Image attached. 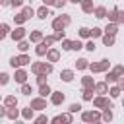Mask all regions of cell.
I'll return each instance as SVG.
<instances>
[{
    "instance_id": "f546056e",
    "label": "cell",
    "mask_w": 124,
    "mask_h": 124,
    "mask_svg": "<svg viewBox=\"0 0 124 124\" xmlns=\"http://www.w3.org/2000/svg\"><path fill=\"white\" fill-rule=\"evenodd\" d=\"M81 48H85V45L78 39V41H72V50H81Z\"/></svg>"
},
{
    "instance_id": "1f68e13d",
    "label": "cell",
    "mask_w": 124,
    "mask_h": 124,
    "mask_svg": "<svg viewBox=\"0 0 124 124\" xmlns=\"http://www.w3.org/2000/svg\"><path fill=\"white\" fill-rule=\"evenodd\" d=\"M0 29H2V31H0V39H4V37L10 33V25H8V23H2V27H0Z\"/></svg>"
},
{
    "instance_id": "277c9868",
    "label": "cell",
    "mask_w": 124,
    "mask_h": 124,
    "mask_svg": "<svg viewBox=\"0 0 124 124\" xmlns=\"http://www.w3.org/2000/svg\"><path fill=\"white\" fill-rule=\"evenodd\" d=\"M81 120L83 122H97V120H103V114H99L97 110H89V112L81 114Z\"/></svg>"
},
{
    "instance_id": "44dd1931",
    "label": "cell",
    "mask_w": 124,
    "mask_h": 124,
    "mask_svg": "<svg viewBox=\"0 0 124 124\" xmlns=\"http://www.w3.org/2000/svg\"><path fill=\"white\" fill-rule=\"evenodd\" d=\"M21 14H23V16H25V19H31V17H33V16H35V14H37V12H35V10H33V8H31V6H25V8H23V10H21Z\"/></svg>"
},
{
    "instance_id": "7bdbcfd3",
    "label": "cell",
    "mask_w": 124,
    "mask_h": 124,
    "mask_svg": "<svg viewBox=\"0 0 124 124\" xmlns=\"http://www.w3.org/2000/svg\"><path fill=\"white\" fill-rule=\"evenodd\" d=\"M56 41H64V37H66V33H64V29H60V31H56Z\"/></svg>"
},
{
    "instance_id": "7402d4cb",
    "label": "cell",
    "mask_w": 124,
    "mask_h": 124,
    "mask_svg": "<svg viewBox=\"0 0 124 124\" xmlns=\"http://www.w3.org/2000/svg\"><path fill=\"white\" fill-rule=\"evenodd\" d=\"M78 33H79L81 39H89V37H91V29H89V27H79Z\"/></svg>"
},
{
    "instance_id": "6da1fadb",
    "label": "cell",
    "mask_w": 124,
    "mask_h": 124,
    "mask_svg": "<svg viewBox=\"0 0 124 124\" xmlns=\"http://www.w3.org/2000/svg\"><path fill=\"white\" fill-rule=\"evenodd\" d=\"M31 62V58L27 54H21V56H12L10 58V66L12 68H19V66H27Z\"/></svg>"
},
{
    "instance_id": "b9f144b4",
    "label": "cell",
    "mask_w": 124,
    "mask_h": 124,
    "mask_svg": "<svg viewBox=\"0 0 124 124\" xmlns=\"http://www.w3.org/2000/svg\"><path fill=\"white\" fill-rule=\"evenodd\" d=\"M116 23H124V10H118V14H116Z\"/></svg>"
},
{
    "instance_id": "8d00e7d4",
    "label": "cell",
    "mask_w": 124,
    "mask_h": 124,
    "mask_svg": "<svg viewBox=\"0 0 124 124\" xmlns=\"http://www.w3.org/2000/svg\"><path fill=\"white\" fill-rule=\"evenodd\" d=\"M50 122H52V124H60V122H66V118H64V114H58V116L50 118Z\"/></svg>"
},
{
    "instance_id": "484cf974",
    "label": "cell",
    "mask_w": 124,
    "mask_h": 124,
    "mask_svg": "<svg viewBox=\"0 0 124 124\" xmlns=\"http://www.w3.org/2000/svg\"><path fill=\"white\" fill-rule=\"evenodd\" d=\"M120 91H122V89H120V85H114V87H110V89H108V93H110V97H112V99L120 97Z\"/></svg>"
},
{
    "instance_id": "ab89813d",
    "label": "cell",
    "mask_w": 124,
    "mask_h": 124,
    "mask_svg": "<svg viewBox=\"0 0 124 124\" xmlns=\"http://www.w3.org/2000/svg\"><path fill=\"white\" fill-rule=\"evenodd\" d=\"M79 110H81V105L79 103H72L70 105V112H79Z\"/></svg>"
},
{
    "instance_id": "f1b7e54d",
    "label": "cell",
    "mask_w": 124,
    "mask_h": 124,
    "mask_svg": "<svg viewBox=\"0 0 124 124\" xmlns=\"http://www.w3.org/2000/svg\"><path fill=\"white\" fill-rule=\"evenodd\" d=\"M4 103H6V107H16V105H17V99H16L14 95H10V97L4 99Z\"/></svg>"
},
{
    "instance_id": "ba28073f",
    "label": "cell",
    "mask_w": 124,
    "mask_h": 124,
    "mask_svg": "<svg viewBox=\"0 0 124 124\" xmlns=\"http://www.w3.org/2000/svg\"><path fill=\"white\" fill-rule=\"evenodd\" d=\"M31 107L37 108V110L46 108V101H45V97H37V99H33V101H31Z\"/></svg>"
},
{
    "instance_id": "f35d334b",
    "label": "cell",
    "mask_w": 124,
    "mask_h": 124,
    "mask_svg": "<svg viewBox=\"0 0 124 124\" xmlns=\"http://www.w3.org/2000/svg\"><path fill=\"white\" fill-rule=\"evenodd\" d=\"M8 81H10V76H8L6 72H2V74H0V83H2V85H6Z\"/></svg>"
},
{
    "instance_id": "c3c4849f",
    "label": "cell",
    "mask_w": 124,
    "mask_h": 124,
    "mask_svg": "<svg viewBox=\"0 0 124 124\" xmlns=\"http://www.w3.org/2000/svg\"><path fill=\"white\" fill-rule=\"evenodd\" d=\"M21 4H23V0H12V4H10V6H12V8H19Z\"/></svg>"
},
{
    "instance_id": "9c48e42d",
    "label": "cell",
    "mask_w": 124,
    "mask_h": 124,
    "mask_svg": "<svg viewBox=\"0 0 124 124\" xmlns=\"http://www.w3.org/2000/svg\"><path fill=\"white\" fill-rule=\"evenodd\" d=\"M95 91H97L99 95H105V93H108V81L105 79V81H99V83H95Z\"/></svg>"
},
{
    "instance_id": "60d3db41",
    "label": "cell",
    "mask_w": 124,
    "mask_h": 124,
    "mask_svg": "<svg viewBox=\"0 0 124 124\" xmlns=\"http://www.w3.org/2000/svg\"><path fill=\"white\" fill-rule=\"evenodd\" d=\"M62 48H64V50H72V41L64 39V41H62Z\"/></svg>"
},
{
    "instance_id": "cb8c5ba5",
    "label": "cell",
    "mask_w": 124,
    "mask_h": 124,
    "mask_svg": "<svg viewBox=\"0 0 124 124\" xmlns=\"http://www.w3.org/2000/svg\"><path fill=\"white\" fill-rule=\"evenodd\" d=\"M21 116H23L25 120H29V118H33V107L29 105L27 108H23V110H21Z\"/></svg>"
},
{
    "instance_id": "816d5d0a",
    "label": "cell",
    "mask_w": 124,
    "mask_h": 124,
    "mask_svg": "<svg viewBox=\"0 0 124 124\" xmlns=\"http://www.w3.org/2000/svg\"><path fill=\"white\" fill-rule=\"evenodd\" d=\"M118 85H120V89L124 91V78H118Z\"/></svg>"
},
{
    "instance_id": "e0dca14e",
    "label": "cell",
    "mask_w": 124,
    "mask_h": 124,
    "mask_svg": "<svg viewBox=\"0 0 124 124\" xmlns=\"http://www.w3.org/2000/svg\"><path fill=\"white\" fill-rule=\"evenodd\" d=\"M114 41H116V39H114L112 33H105V35H103V45H105V46H112Z\"/></svg>"
},
{
    "instance_id": "2e32d148",
    "label": "cell",
    "mask_w": 124,
    "mask_h": 124,
    "mask_svg": "<svg viewBox=\"0 0 124 124\" xmlns=\"http://www.w3.org/2000/svg\"><path fill=\"white\" fill-rule=\"evenodd\" d=\"M39 95H41V97H50V95H52L50 85H48V83H43V85L39 87Z\"/></svg>"
},
{
    "instance_id": "d6a6232c",
    "label": "cell",
    "mask_w": 124,
    "mask_h": 124,
    "mask_svg": "<svg viewBox=\"0 0 124 124\" xmlns=\"http://www.w3.org/2000/svg\"><path fill=\"white\" fill-rule=\"evenodd\" d=\"M116 14H118V8H112V10L107 14V17H108L110 21H116Z\"/></svg>"
},
{
    "instance_id": "11a10c76",
    "label": "cell",
    "mask_w": 124,
    "mask_h": 124,
    "mask_svg": "<svg viewBox=\"0 0 124 124\" xmlns=\"http://www.w3.org/2000/svg\"><path fill=\"white\" fill-rule=\"evenodd\" d=\"M122 105H124V101H122Z\"/></svg>"
},
{
    "instance_id": "f5cc1de1",
    "label": "cell",
    "mask_w": 124,
    "mask_h": 124,
    "mask_svg": "<svg viewBox=\"0 0 124 124\" xmlns=\"http://www.w3.org/2000/svg\"><path fill=\"white\" fill-rule=\"evenodd\" d=\"M0 4H2V6H10V4H12V0H0Z\"/></svg>"
},
{
    "instance_id": "d590c367",
    "label": "cell",
    "mask_w": 124,
    "mask_h": 124,
    "mask_svg": "<svg viewBox=\"0 0 124 124\" xmlns=\"http://www.w3.org/2000/svg\"><path fill=\"white\" fill-rule=\"evenodd\" d=\"M31 91H33V89H31L29 83H21V93H23V95H31Z\"/></svg>"
},
{
    "instance_id": "f907efd6",
    "label": "cell",
    "mask_w": 124,
    "mask_h": 124,
    "mask_svg": "<svg viewBox=\"0 0 124 124\" xmlns=\"http://www.w3.org/2000/svg\"><path fill=\"white\" fill-rule=\"evenodd\" d=\"M54 2H56V0H43L45 6H54Z\"/></svg>"
},
{
    "instance_id": "836d02e7",
    "label": "cell",
    "mask_w": 124,
    "mask_h": 124,
    "mask_svg": "<svg viewBox=\"0 0 124 124\" xmlns=\"http://www.w3.org/2000/svg\"><path fill=\"white\" fill-rule=\"evenodd\" d=\"M17 48H19L21 52H25V50L29 48V43H27V41H17Z\"/></svg>"
},
{
    "instance_id": "e575fe53",
    "label": "cell",
    "mask_w": 124,
    "mask_h": 124,
    "mask_svg": "<svg viewBox=\"0 0 124 124\" xmlns=\"http://www.w3.org/2000/svg\"><path fill=\"white\" fill-rule=\"evenodd\" d=\"M118 78H120V76H116L114 72H107V78H105V79H107V81H118Z\"/></svg>"
},
{
    "instance_id": "5bb4252c",
    "label": "cell",
    "mask_w": 124,
    "mask_h": 124,
    "mask_svg": "<svg viewBox=\"0 0 124 124\" xmlns=\"http://www.w3.org/2000/svg\"><path fill=\"white\" fill-rule=\"evenodd\" d=\"M107 14H108V12H107V8H105V6H97V8L93 10V16H95V17H99V19L107 17Z\"/></svg>"
},
{
    "instance_id": "db71d44e",
    "label": "cell",
    "mask_w": 124,
    "mask_h": 124,
    "mask_svg": "<svg viewBox=\"0 0 124 124\" xmlns=\"http://www.w3.org/2000/svg\"><path fill=\"white\" fill-rule=\"evenodd\" d=\"M68 2H72V4H81V0H68Z\"/></svg>"
},
{
    "instance_id": "f6af8a7d",
    "label": "cell",
    "mask_w": 124,
    "mask_h": 124,
    "mask_svg": "<svg viewBox=\"0 0 124 124\" xmlns=\"http://www.w3.org/2000/svg\"><path fill=\"white\" fill-rule=\"evenodd\" d=\"M35 122H37V124H45V122H48V118H46L45 114H41V116H37V118H35Z\"/></svg>"
},
{
    "instance_id": "3957f363",
    "label": "cell",
    "mask_w": 124,
    "mask_h": 124,
    "mask_svg": "<svg viewBox=\"0 0 124 124\" xmlns=\"http://www.w3.org/2000/svg\"><path fill=\"white\" fill-rule=\"evenodd\" d=\"M108 66H110V64H108V60H107V58H103L101 62L89 64V70H91L93 74H97V72H107V70H108Z\"/></svg>"
},
{
    "instance_id": "7c38bea8",
    "label": "cell",
    "mask_w": 124,
    "mask_h": 124,
    "mask_svg": "<svg viewBox=\"0 0 124 124\" xmlns=\"http://www.w3.org/2000/svg\"><path fill=\"white\" fill-rule=\"evenodd\" d=\"M48 16H50V10H48V6H45V4H43V6L37 10V17H39V19H46Z\"/></svg>"
},
{
    "instance_id": "74e56055",
    "label": "cell",
    "mask_w": 124,
    "mask_h": 124,
    "mask_svg": "<svg viewBox=\"0 0 124 124\" xmlns=\"http://www.w3.org/2000/svg\"><path fill=\"white\" fill-rule=\"evenodd\" d=\"M14 19H16V23H17V25H21V23H23V21H27V19H25V16H23V14H17V16H14Z\"/></svg>"
},
{
    "instance_id": "7dc6e473",
    "label": "cell",
    "mask_w": 124,
    "mask_h": 124,
    "mask_svg": "<svg viewBox=\"0 0 124 124\" xmlns=\"http://www.w3.org/2000/svg\"><path fill=\"white\" fill-rule=\"evenodd\" d=\"M66 2H68V0H56V2H54V8H64Z\"/></svg>"
},
{
    "instance_id": "52a82bcc",
    "label": "cell",
    "mask_w": 124,
    "mask_h": 124,
    "mask_svg": "<svg viewBox=\"0 0 124 124\" xmlns=\"http://www.w3.org/2000/svg\"><path fill=\"white\" fill-rule=\"evenodd\" d=\"M64 99H66V97H64V93H62V91H52V95H50V103H52V105H56V107H58V105H62V103H64Z\"/></svg>"
},
{
    "instance_id": "30bf717a",
    "label": "cell",
    "mask_w": 124,
    "mask_h": 124,
    "mask_svg": "<svg viewBox=\"0 0 124 124\" xmlns=\"http://www.w3.org/2000/svg\"><path fill=\"white\" fill-rule=\"evenodd\" d=\"M23 37H25V29L23 27H16L12 31V39L14 41H23Z\"/></svg>"
},
{
    "instance_id": "ee69618b",
    "label": "cell",
    "mask_w": 124,
    "mask_h": 124,
    "mask_svg": "<svg viewBox=\"0 0 124 124\" xmlns=\"http://www.w3.org/2000/svg\"><path fill=\"white\" fill-rule=\"evenodd\" d=\"M85 48H87L89 52H93V50H95L97 46H95V43H93V41H87V43H85Z\"/></svg>"
},
{
    "instance_id": "ac0fdd59",
    "label": "cell",
    "mask_w": 124,
    "mask_h": 124,
    "mask_svg": "<svg viewBox=\"0 0 124 124\" xmlns=\"http://www.w3.org/2000/svg\"><path fill=\"white\" fill-rule=\"evenodd\" d=\"M60 79L62 81H72L74 79V70H62L60 72Z\"/></svg>"
},
{
    "instance_id": "83f0119b",
    "label": "cell",
    "mask_w": 124,
    "mask_h": 124,
    "mask_svg": "<svg viewBox=\"0 0 124 124\" xmlns=\"http://www.w3.org/2000/svg\"><path fill=\"white\" fill-rule=\"evenodd\" d=\"M81 83H83V87H95V81H93V78H89V76H85V78L81 79Z\"/></svg>"
},
{
    "instance_id": "4fadbf2b",
    "label": "cell",
    "mask_w": 124,
    "mask_h": 124,
    "mask_svg": "<svg viewBox=\"0 0 124 124\" xmlns=\"http://www.w3.org/2000/svg\"><path fill=\"white\" fill-rule=\"evenodd\" d=\"M81 10L85 14H93L95 6H93V0H81Z\"/></svg>"
},
{
    "instance_id": "d4e9b609",
    "label": "cell",
    "mask_w": 124,
    "mask_h": 124,
    "mask_svg": "<svg viewBox=\"0 0 124 124\" xmlns=\"http://www.w3.org/2000/svg\"><path fill=\"white\" fill-rule=\"evenodd\" d=\"M116 29H118V23H116V21H112L110 25H107V27H105V33H112V35H116Z\"/></svg>"
},
{
    "instance_id": "d6986e66",
    "label": "cell",
    "mask_w": 124,
    "mask_h": 124,
    "mask_svg": "<svg viewBox=\"0 0 124 124\" xmlns=\"http://www.w3.org/2000/svg\"><path fill=\"white\" fill-rule=\"evenodd\" d=\"M46 58H48L50 62H56V60L60 58V52H58L56 48H48V52H46Z\"/></svg>"
},
{
    "instance_id": "681fc988",
    "label": "cell",
    "mask_w": 124,
    "mask_h": 124,
    "mask_svg": "<svg viewBox=\"0 0 124 124\" xmlns=\"http://www.w3.org/2000/svg\"><path fill=\"white\" fill-rule=\"evenodd\" d=\"M8 116L10 118H17V110H8Z\"/></svg>"
},
{
    "instance_id": "5b68a950",
    "label": "cell",
    "mask_w": 124,
    "mask_h": 124,
    "mask_svg": "<svg viewBox=\"0 0 124 124\" xmlns=\"http://www.w3.org/2000/svg\"><path fill=\"white\" fill-rule=\"evenodd\" d=\"M93 105H95L97 108H107V107H110V108H112V103H110L107 97H103V95L95 97V99H93Z\"/></svg>"
},
{
    "instance_id": "ffe728a7",
    "label": "cell",
    "mask_w": 124,
    "mask_h": 124,
    "mask_svg": "<svg viewBox=\"0 0 124 124\" xmlns=\"http://www.w3.org/2000/svg\"><path fill=\"white\" fill-rule=\"evenodd\" d=\"M95 87H83V101H93Z\"/></svg>"
},
{
    "instance_id": "4dcf8cb0",
    "label": "cell",
    "mask_w": 124,
    "mask_h": 124,
    "mask_svg": "<svg viewBox=\"0 0 124 124\" xmlns=\"http://www.w3.org/2000/svg\"><path fill=\"white\" fill-rule=\"evenodd\" d=\"M103 120H105V122H110V120H112V112H110V107H107V108H105V112H103Z\"/></svg>"
},
{
    "instance_id": "bcb514c9",
    "label": "cell",
    "mask_w": 124,
    "mask_h": 124,
    "mask_svg": "<svg viewBox=\"0 0 124 124\" xmlns=\"http://www.w3.org/2000/svg\"><path fill=\"white\" fill-rule=\"evenodd\" d=\"M112 72H114L116 76H122V74H124V66H114V70H112Z\"/></svg>"
},
{
    "instance_id": "8992f818",
    "label": "cell",
    "mask_w": 124,
    "mask_h": 124,
    "mask_svg": "<svg viewBox=\"0 0 124 124\" xmlns=\"http://www.w3.org/2000/svg\"><path fill=\"white\" fill-rule=\"evenodd\" d=\"M48 48H50V46H48V45L45 43V39H43L41 43H37V46H35V54H37V56H45V54L48 52Z\"/></svg>"
},
{
    "instance_id": "9a60e30c",
    "label": "cell",
    "mask_w": 124,
    "mask_h": 124,
    "mask_svg": "<svg viewBox=\"0 0 124 124\" xmlns=\"http://www.w3.org/2000/svg\"><path fill=\"white\" fill-rule=\"evenodd\" d=\"M14 79H16L17 83H25V79H27V72H25V70H16Z\"/></svg>"
},
{
    "instance_id": "4316f807",
    "label": "cell",
    "mask_w": 124,
    "mask_h": 124,
    "mask_svg": "<svg viewBox=\"0 0 124 124\" xmlns=\"http://www.w3.org/2000/svg\"><path fill=\"white\" fill-rule=\"evenodd\" d=\"M105 35V31L101 29V27H93L91 29V39H95V37H103Z\"/></svg>"
},
{
    "instance_id": "603a6c76",
    "label": "cell",
    "mask_w": 124,
    "mask_h": 124,
    "mask_svg": "<svg viewBox=\"0 0 124 124\" xmlns=\"http://www.w3.org/2000/svg\"><path fill=\"white\" fill-rule=\"evenodd\" d=\"M76 68H78V70H85V68H89V60H85V58H79V60L76 62Z\"/></svg>"
},
{
    "instance_id": "7a4b0ae2",
    "label": "cell",
    "mask_w": 124,
    "mask_h": 124,
    "mask_svg": "<svg viewBox=\"0 0 124 124\" xmlns=\"http://www.w3.org/2000/svg\"><path fill=\"white\" fill-rule=\"evenodd\" d=\"M70 16H60V17H56L54 21H52V29L54 31H60V29H64L66 25H70Z\"/></svg>"
},
{
    "instance_id": "8fae6325",
    "label": "cell",
    "mask_w": 124,
    "mask_h": 124,
    "mask_svg": "<svg viewBox=\"0 0 124 124\" xmlns=\"http://www.w3.org/2000/svg\"><path fill=\"white\" fill-rule=\"evenodd\" d=\"M45 37H43V31H39V29H35V31H31L29 33V41L31 43H41Z\"/></svg>"
}]
</instances>
